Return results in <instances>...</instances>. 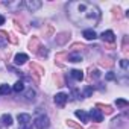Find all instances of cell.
<instances>
[{"mask_svg": "<svg viewBox=\"0 0 129 129\" xmlns=\"http://www.w3.org/2000/svg\"><path fill=\"white\" fill-rule=\"evenodd\" d=\"M67 14L70 15L72 20L76 15H79L81 18L76 23H81L84 18H87L90 23L93 21V24H94L99 21V17H100L99 9L93 3H88V2H72V3H69L67 5Z\"/></svg>", "mask_w": 129, "mask_h": 129, "instance_id": "6da1fadb", "label": "cell"}, {"mask_svg": "<svg viewBox=\"0 0 129 129\" xmlns=\"http://www.w3.org/2000/svg\"><path fill=\"white\" fill-rule=\"evenodd\" d=\"M34 126L37 129H47L50 126V120H49L47 115H40L34 120Z\"/></svg>", "mask_w": 129, "mask_h": 129, "instance_id": "7a4b0ae2", "label": "cell"}, {"mask_svg": "<svg viewBox=\"0 0 129 129\" xmlns=\"http://www.w3.org/2000/svg\"><path fill=\"white\" fill-rule=\"evenodd\" d=\"M24 5H26V8H27L29 11H32V12L37 11V9H40V8L43 6V3L40 2V0H27Z\"/></svg>", "mask_w": 129, "mask_h": 129, "instance_id": "3957f363", "label": "cell"}, {"mask_svg": "<svg viewBox=\"0 0 129 129\" xmlns=\"http://www.w3.org/2000/svg\"><path fill=\"white\" fill-rule=\"evenodd\" d=\"M67 100H69V96L66 94V93H58L56 96H55V103L58 105V106H64L67 103Z\"/></svg>", "mask_w": 129, "mask_h": 129, "instance_id": "277c9868", "label": "cell"}, {"mask_svg": "<svg viewBox=\"0 0 129 129\" xmlns=\"http://www.w3.org/2000/svg\"><path fill=\"white\" fill-rule=\"evenodd\" d=\"M100 38H102L103 41H106V43H114V41H115V35H114L112 30H105V32H102Z\"/></svg>", "mask_w": 129, "mask_h": 129, "instance_id": "5b68a950", "label": "cell"}, {"mask_svg": "<svg viewBox=\"0 0 129 129\" xmlns=\"http://www.w3.org/2000/svg\"><path fill=\"white\" fill-rule=\"evenodd\" d=\"M88 117H91L93 121H102V120H103V114H102L99 109H96V108H93V109L90 111Z\"/></svg>", "mask_w": 129, "mask_h": 129, "instance_id": "8992f818", "label": "cell"}, {"mask_svg": "<svg viewBox=\"0 0 129 129\" xmlns=\"http://www.w3.org/2000/svg\"><path fill=\"white\" fill-rule=\"evenodd\" d=\"M26 61H29V56L26 53H17L15 58H14V62L17 64V66H23Z\"/></svg>", "mask_w": 129, "mask_h": 129, "instance_id": "52a82bcc", "label": "cell"}, {"mask_svg": "<svg viewBox=\"0 0 129 129\" xmlns=\"http://www.w3.org/2000/svg\"><path fill=\"white\" fill-rule=\"evenodd\" d=\"M17 120H18V123H20V126H21V124H29L32 118H30L29 114H24V112H23V114H18V115H17Z\"/></svg>", "mask_w": 129, "mask_h": 129, "instance_id": "ba28073f", "label": "cell"}, {"mask_svg": "<svg viewBox=\"0 0 129 129\" xmlns=\"http://www.w3.org/2000/svg\"><path fill=\"white\" fill-rule=\"evenodd\" d=\"M82 37L85 38V40H88V41H91V40H96V32L93 30V29H85L84 32H82Z\"/></svg>", "mask_w": 129, "mask_h": 129, "instance_id": "9c48e42d", "label": "cell"}, {"mask_svg": "<svg viewBox=\"0 0 129 129\" xmlns=\"http://www.w3.org/2000/svg\"><path fill=\"white\" fill-rule=\"evenodd\" d=\"M75 115H76L78 118H81V121H82V123H88V114H87L85 111L78 109V111L75 112Z\"/></svg>", "mask_w": 129, "mask_h": 129, "instance_id": "30bf717a", "label": "cell"}, {"mask_svg": "<svg viewBox=\"0 0 129 129\" xmlns=\"http://www.w3.org/2000/svg\"><path fill=\"white\" fill-rule=\"evenodd\" d=\"M70 76H72L75 81H82V79H84V72H82V70H72V72H70Z\"/></svg>", "mask_w": 129, "mask_h": 129, "instance_id": "8fae6325", "label": "cell"}, {"mask_svg": "<svg viewBox=\"0 0 129 129\" xmlns=\"http://www.w3.org/2000/svg\"><path fill=\"white\" fill-rule=\"evenodd\" d=\"M0 120H2L3 124H8V126L12 124V115H11V114H3L2 117H0Z\"/></svg>", "mask_w": 129, "mask_h": 129, "instance_id": "7c38bea8", "label": "cell"}, {"mask_svg": "<svg viewBox=\"0 0 129 129\" xmlns=\"http://www.w3.org/2000/svg\"><path fill=\"white\" fill-rule=\"evenodd\" d=\"M69 61H70V62H81V61H82V55H79V53H72V55H69Z\"/></svg>", "mask_w": 129, "mask_h": 129, "instance_id": "4fadbf2b", "label": "cell"}, {"mask_svg": "<svg viewBox=\"0 0 129 129\" xmlns=\"http://www.w3.org/2000/svg\"><path fill=\"white\" fill-rule=\"evenodd\" d=\"M12 90H14L15 93H21V91L24 90V84H23L21 81H18V82H15V84H14V87H12Z\"/></svg>", "mask_w": 129, "mask_h": 129, "instance_id": "5bb4252c", "label": "cell"}, {"mask_svg": "<svg viewBox=\"0 0 129 129\" xmlns=\"http://www.w3.org/2000/svg\"><path fill=\"white\" fill-rule=\"evenodd\" d=\"M9 91H11L9 85H6V84H2V85H0V94H9Z\"/></svg>", "mask_w": 129, "mask_h": 129, "instance_id": "9a60e30c", "label": "cell"}, {"mask_svg": "<svg viewBox=\"0 0 129 129\" xmlns=\"http://www.w3.org/2000/svg\"><path fill=\"white\" fill-rule=\"evenodd\" d=\"M115 105H117V106H127V100H124V99H117V100H115Z\"/></svg>", "mask_w": 129, "mask_h": 129, "instance_id": "2e32d148", "label": "cell"}, {"mask_svg": "<svg viewBox=\"0 0 129 129\" xmlns=\"http://www.w3.org/2000/svg\"><path fill=\"white\" fill-rule=\"evenodd\" d=\"M114 78H115V76H114V73H112V72H111V73H108V75H106V79H108V81H112V79H114Z\"/></svg>", "mask_w": 129, "mask_h": 129, "instance_id": "e0dca14e", "label": "cell"}, {"mask_svg": "<svg viewBox=\"0 0 129 129\" xmlns=\"http://www.w3.org/2000/svg\"><path fill=\"white\" fill-rule=\"evenodd\" d=\"M120 66H121L123 69H126V67H127V62H126V59H121V62H120Z\"/></svg>", "mask_w": 129, "mask_h": 129, "instance_id": "ac0fdd59", "label": "cell"}, {"mask_svg": "<svg viewBox=\"0 0 129 129\" xmlns=\"http://www.w3.org/2000/svg\"><path fill=\"white\" fill-rule=\"evenodd\" d=\"M18 129H30V123H29V124H21Z\"/></svg>", "mask_w": 129, "mask_h": 129, "instance_id": "d6986e66", "label": "cell"}, {"mask_svg": "<svg viewBox=\"0 0 129 129\" xmlns=\"http://www.w3.org/2000/svg\"><path fill=\"white\" fill-rule=\"evenodd\" d=\"M2 24H5V17L0 14V26H2Z\"/></svg>", "mask_w": 129, "mask_h": 129, "instance_id": "ffe728a7", "label": "cell"}, {"mask_svg": "<svg viewBox=\"0 0 129 129\" xmlns=\"http://www.w3.org/2000/svg\"><path fill=\"white\" fill-rule=\"evenodd\" d=\"M90 94H91V88H87L85 90V96H90Z\"/></svg>", "mask_w": 129, "mask_h": 129, "instance_id": "44dd1931", "label": "cell"}, {"mask_svg": "<svg viewBox=\"0 0 129 129\" xmlns=\"http://www.w3.org/2000/svg\"><path fill=\"white\" fill-rule=\"evenodd\" d=\"M0 38H5V34H0ZM2 46H3V43L0 41V47H2Z\"/></svg>", "mask_w": 129, "mask_h": 129, "instance_id": "7402d4cb", "label": "cell"}]
</instances>
